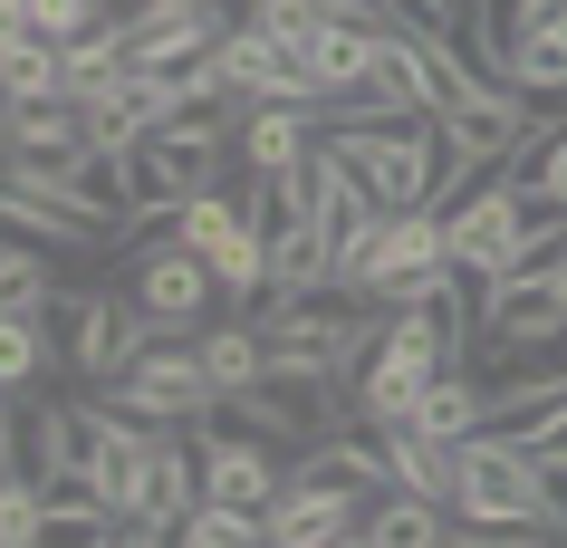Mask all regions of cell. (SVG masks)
Masks as SVG:
<instances>
[{
	"label": "cell",
	"instance_id": "6da1fadb",
	"mask_svg": "<svg viewBox=\"0 0 567 548\" xmlns=\"http://www.w3.org/2000/svg\"><path fill=\"white\" fill-rule=\"evenodd\" d=\"M452 519L472 539H501V529H548L558 519V490H548V462L509 433H472L462 443V482H452Z\"/></svg>",
	"mask_w": 567,
	"mask_h": 548
},
{
	"label": "cell",
	"instance_id": "7a4b0ae2",
	"mask_svg": "<svg viewBox=\"0 0 567 548\" xmlns=\"http://www.w3.org/2000/svg\"><path fill=\"white\" fill-rule=\"evenodd\" d=\"M337 164L375 193V213H433L443 203V116H394V125H328Z\"/></svg>",
	"mask_w": 567,
	"mask_h": 548
},
{
	"label": "cell",
	"instance_id": "3957f363",
	"mask_svg": "<svg viewBox=\"0 0 567 548\" xmlns=\"http://www.w3.org/2000/svg\"><path fill=\"white\" fill-rule=\"evenodd\" d=\"M443 270H452L443 203H433V213H385L357 250H347V279H337V299H365V308H414Z\"/></svg>",
	"mask_w": 567,
	"mask_h": 548
},
{
	"label": "cell",
	"instance_id": "277c9868",
	"mask_svg": "<svg viewBox=\"0 0 567 548\" xmlns=\"http://www.w3.org/2000/svg\"><path fill=\"white\" fill-rule=\"evenodd\" d=\"M538 193H519L509 174H481L472 193H452L443 203V231H452V270H472V279H519L529 270V241H538Z\"/></svg>",
	"mask_w": 567,
	"mask_h": 548
},
{
	"label": "cell",
	"instance_id": "5b68a950",
	"mask_svg": "<svg viewBox=\"0 0 567 548\" xmlns=\"http://www.w3.org/2000/svg\"><path fill=\"white\" fill-rule=\"evenodd\" d=\"M174 241L221 279V299H269V231L250 221V203H240L231 183L203 193V203H183V213H174Z\"/></svg>",
	"mask_w": 567,
	"mask_h": 548
},
{
	"label": "cell",
	"instance_id": "8992f818",
	"mask_svg": "<svg viewBox=\"0 0 567 548\" xmlns=\"http://www.w3.org/2000/svg\"><path fill=\"white\" fill-rule=\"evenodd\" d=\"M106 395H116L135 424L183 433V424H203V414H212V395H221V385H212V365H203V337H193V347H183V337H154V347L125 365Z\"/></svg>",
	"mask_w": 567,
	"mask_h": 548
},
{
	"label": "cell",
	"instance_id": "52a82bcc",
	"mask_svg": "<svg viewBox=\"0 0 567 548\" xmlns=\"http://www.w3.org/2000/svg\"><path fill=\"white\" fill-rule=\"evenodd\" d=\"M59 318H68V337H59V347H68V365L87 375L96 395H106L125 365L145 356L154 337H164V328L145 318V308H135V289H116V299H59Z\"/></svg>",
	"mask_w": 567,
	"mask_h": 548
},
{
	"label": "cell",
	"instance_id": "ba28073f",
	"mask_svg": "<svg viewBox=\"0 0 567 548\" xmlns=\"http://www.w3.org/2000/svg\"><path fill=\"white\" fill-rule=\"evenodd\" d=\"M231 0H135L125 10V59L135 68H193L231 39Z\"/></svg>",
	"mask_w": 567,
	"mask_h": 548
},
{
	"label": "cell",
	"instance_id": "9c48e42d",
	"mask_svg": "<svg viewBox=\"0 0 567 548\" xmlns=\"http://www.w3.org/2000/svg\"><path fill=\"white\" fill-rule=\"evenodd\" d=\"M567 337V299L558 279H501L491 308H481V347H472V375H501L509 356H529V347H558Z\"/></svg>",
	"mask_w": 567,
	"mask_h": 548
},
{
	"label": "cell",
	"instance_id": "30bf717a",
	"mask_svg": "<svg viewBox=\"0 0 567 548\" xmlns=\"http://www.w3.org/2000/svg\"><path fill=\"white\" fill-rule=\"evenodd\" d=\"M365 510H375V490L337 482V472H289V490L269 500V548H337L347 529H365Z\"/></svg>",
	"mask_w": 567,
	"mask_h": 548
},
{
	"label": "cell",
	"instance_id": "8fae6325",
	"mask_svg": "<svg viewBox=\"0 0 567 548\" xmlns=\"http://www.w3.org/2000/svg\"><path fill=\"white\" fill-rule=\"evenodd\" d=\"M203 443V433H193ZM289 490V462L269 433H240V443H203V510H250L269 519V500Z\"/></svg>",
	"mask_w": 567,
	"mask_h": 548
},
{
	"label": "cell",
	"instance_id": "7c38bea8",
	"mask_svg": "<svg viewBox=\"0 0 567 548\" xmlns=\"http://www.w3.org/2000/svg\"><path fill=\"white\" fill-rule=\"evenodd\" d=\"M125 289H135V308H145L164 337H183L193 318H203L212 299H221V279L193 260L183 241H154V250H135V270H125Z\"/></svg>",
	"mask_w": 567,
	"mask_h": 548
},
{
	"label": "cell",
	"instance_id": "4fadbf2b",
	"mask_svg": "<svg viewBox=\"0 0 567 548\" xmlns=\"http://www.w3.org/2000/svg\"><path fill=\"white\" fill-rule=\"evenodd\" d=\"M10 231H30L49 250H125V221L68 203V193H39V183H10Z\"/></svg>",
	"mask_w": 567,
	"mask_h": 548
},
{
	"label": "cell",
	"instance_id": "5bb4252c",
	"mask_svg": "<svg viewBox=\"0 0 567 548\" xmlns=\"http://www.w3.org/2000/svg\"><path fill=\"white\" fill-rule=\"evenodd\" d=\"M318 135H328L318 106H240V174H289Z\"/></svg>",
	"mask_w": 567,
	"mask_h": 548
},
{
	"label": "cell",
	"instance_id": "9a60e30c",
	"mask_svg": "<svg viewBox=\"0 0 567 548\" xmlns=\"http://www.w3.org/2000/svg\"><path fill=\"white\" fill-rule=\"evenodd\" d=\"M452 482H462V443H433L414 424L385 433V490H414V500H443L452 510Z\"/></svg>",
	"mask_w": 567,
	"mask_h": 548
},
{
	"label": "cell",
	"instance_id": "2e32d148",
	"mask_svg": "<svg viewBox=\"0 0 567 548\" xmlns=\"http://www.w3.org/2000/svg\"><path fill=\"white\" fill-rule=\"evenodd\" d=\"M0 87H10V106L68 96V39H49V30H0Z\"/></svg>",
	"mask_w": 567,
	"mask_h": 548
},
{
	"label": "cell",
	"instance_id": "e0dca14e",
	"mask_svg": "<svg viewBox=\"0 0 567 548\" xmlns=\"http://www.w3.org/2000/svg\"><path fill=\"white\" fill-rule=\"evenodd\" d=\"M49 318H59V308H0V385H10V395H30L39 375L68 356L59 337H49Z\"/></svg>",
	"mask_w": 567,
	"mask_h": 548
},
{
	"label": "cell",
	"instance_id": "ac0fdd59",
	"mask_svg": "<svg viewBox=\"0 0 567 548\" xmlns=\"http://www.w3.org/2000/svg\"><path fill=\"white\" fill-rule=\"evenodd\" d=\"M501 77H509L519 96H567V10L509 39V68H501Z\"/></svg>",
	"mask_w": 567,
	"mask_h": 548
},
{
	"label": "cell",
	"instance_id": "d6986e66",
	"mask_svg": "<svg viewBox=\"0 0 567 548\" xmlns=\"http://www.w3.org/2000/svg\"><path fill=\"white\" fill-rule=\"evenodd\" d=\"M203 365H212V385H221V395H250V385H269V337H260V318L212 328V337H203Z\"/></svg>",
	"mask_w": 567,
	"mask_h": 548
},
{
	"label": "cell",
	"instance_id": "ffe728a7",
	"mask_svg": "<svg viewBox=\"0 0 567 548\" xmlns=\"http://www.w3.org/2000/svg\"><path fill=\"white\" fill-rule=\"evenodd\" d=\"M443 500H414V490H375V510H365V539L375 548H452L443 539Z\"/></svg>",
	"mask_w": 567,
	"mask_h": 548
},
{
	"label": "cell",
	"instance_id": "44dd1931",
	"mask_svg": "<svg viewBox=\"0 0 567 548\" xmlns=\"http://www.w3.org/2000/svg\"><path fill=\"white\" fill-rule=\"evenodd\" d=\"M0 308H59V279H49V241H20L0 250Z\"/></svg>",
	"mask_w": 567,
	"mask_h": 548
},
{
	"label": "cell",
	"instance_id": "7402d4cb",
	"mask_svg": "<svg viewBox=\"0 0 567 548\" xmlns=\"http://www.w3.org/2000/svg\"><path fill=\"white\" fill-rule=\"evenodd\" d=\"M0 548H49V490L30 472H10V490H0Z\"/></svg>",
	"mask_w": 567,
	"mask_h": 548
},
{
	"label": "cell",
	"instance_id": "603a6c76",
	"mask_svg": "<svg viewBox=\"0 0 567 548\" xmlns=\"http://www.w3.org/2000/svg\"><path fill=\"white\" fill-rule=\"evenodd\" d=\"M125 10L116 0H30V20L20 30H49V39H96V30H116Z\"/></svg>",
	"mask_w": 567,
	"mask_h": 548
},
{
	"label": "cell",
	"instance_id": "cb8c5ba5",
	"mask_svg": "<svg viewBox=\"0 0 567 548\" xmlns=\"http://www.w3.org/2000/svg\"><path fill=\"white\" fill-rule=\"evenodd\" d=\"M328 20H337L328 0H250V30H269L279 49H308V39L328 30Z\"/></svg>",
	"mask_w": 567,
	"mask_h": 548
},
{
	"label": "cell",
	"instance_id": "d4e9b609",
	"mask_svg": "<svg viewBox=\"0 0 567 548\" xmlns=\"http://www.w3.org/2000/svg\"><path fill=\"white\" fill-rule=\"evenodd\" d=\"M174 548H269V529L250 510H193L174 529Z\"/></svg>",
	"mask_w": 567,
	"mask_h": 548
},
{
	"label": "cell",
	"instance_id": "484cf974",
	"mask_svg": "<svg viewBox=\"0 0 567 548\" xmlns=\"http://www.w3.org/2000/svg\"><path fill=\"white\" fill-rule=\"evenodd\" d=\"M394 20H414V30H472V0H394Z\"/></svg>",
	"mask_w": 567,
	"mask_h": 548
},
{
	"label": "cell",
	"instance_id": "4316f807",
	"mask_svg": "<svg viewBox=\"0 0 567 548\" xmlns=\"http://www.w3.org/2000/svg\"><path fill=\"white\" fill-rule=\"evenodd\" d=\"M96 548H174V539H164V529H145V519H106V529H96Z\"/></svg>",
	"mask_w": 567,
	"mask_h": 548
},
{
	"label": "cell",
	"instance_id": "83f0119b",
	"mask_svg": "<svg viewBox=\"0 0 567 548\" xmlns=\"http://www.w3.org/2000/svg\"><path fill=\"white\" fill-rule=\"evenodd\" d=\"M567 0H509V20H519V30H538V20H558Z\"/></svg>",
	"mask_w": 567,
	"mask_h": 548
},
{
	"label": "cell",
	"instance_id": "f1b7e54d",
	"mask_svg": "<svg viewBox=\"0 0 567 548\" xmlns=\"http://www.w3.org/2000/svg\"><path fill=\"white\" fill-rule=\"evenodd\" d=\"M472 548H558V539H529V529H501V539H472Z\"/></svg>",
	"mask_w": 567,
	"mask_h": 548
},
{
	"label": "cell",
	"instance_id": "f546056e",
	"mask_svg": "<svg viewBox=\"0 0 567 548\" xmlns=\"http://www.w3.org/2000/svg\"><path fill=\"white\" fill-rule=\"evenodd\" d=\"M20 20H30V0H0V30H20Z\"/></svg>",
	"mask_w": 567,
	"mask_h": 548
},
{
	"label": "cell",
	"instance_id": "4dcf8cb0",
	"mask_svg": "<svg viewBox=\"0 0 567 548\" xmlns=\"http://www.w3.org/2000/svg\"><path fill=\"white\" fill-rule=\"evenodd\" d=\"M337 548H375V539H365V529H347V539H337Z\"/></svg>",
	"mask_w": 567,
	"mask_h": 548
},
{
	"label": "cell",
	"instance_id": "1f68e13d",
	"mask_svg": "<svg viewBox=\"0 0 567 548\" xmlns=\"http://www.w3.org/2000/svg\"><path fill=\"white\" fill-rule=\"evenodd\" d=\"M548 279H558V299H567V260H558V270H548Z\"/></svg>",
	"mask_w": 567,
	"mask_h": 548
}]
</instances>
